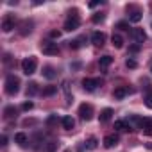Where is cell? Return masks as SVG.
Returning a JSON list of instances; mask_svg holds the SVG:
<instances>
[{
  "instance_id": "1",
  "label": "cell",
  "mask_w": 152,
  "mask_h": 152,
  "mask_svg": "<svg viewBox=\"0 0 152 152\" xmlns=\"http://www.w3.org/2000/svg\"><path fill=\"white\" fill-rule=\"evenodd\" d=\"M20 91V79L16 75H7L6 79V93L7 95H16Z\"/></svg>"
},
{
  "instance_id": "2",
  "label": "cell",
  "mask_w": 152,
  "mask_h": 152,
  "mask_svg": "<svg viewBox=\"0 0 152 152\" xmlns=\"http://www.w3.org/2000/svg\"><path fill=\"white\" fill-rule=\"evenodd\" d=\"M36 68H38V61H36L34 56H29V57H25L22 61V72L25 75H32L36 72Z\"/></svg>"
},
{
  "instance_id": "3",
  "label": "cell",
  "mask_w": 152,
  "mask_h": 152,
  "mask_svg": "<svg viewBox=\"0 0 152 152\" xmlns=\"http://www.w3.org/2000/svg\"><path fill=\"white\" fill-rule=\"evenodd\" d=\"M79 25H81V18H79V15H75V13L72 15V13H70V16L66 18V22H64V27H63V29H64L66 32H72V31H77V29H79Z\"/></svg>"
},
{
  "instance_id": "4",
  "label": "cell",
  "mask_w": 152,
  "mask_h": 152,
  "mask_svg": "<svg viewBox=\"0 0 152 152\" xmlns=\"http://www.w3.org/2000/svg\"><path fill=\"white\" fill-rule=\"evenodd\" d=\"M79 116L84 122H90L93 118V106L91 104H81L79 106Z\"/></svg>"
},
{
  "instance_id": "5",
  "label": "cell",
  "mask_w": 152,
  "mask_h": 152,
  "mask_svg": "<svg viewBox=\"0 0 152 152\" xmlns=\"http://www.w3.org/2000/svg\"><path fill=\"white\" fill-rule=\"evenodd\" d=\"M41 52L47 54V56H57L59 48H57V45L54 41H43L41 43Z\"/></svg>"
},
{
  "instance_id": "6",
  "label": "cell",
  "mask_w": 152,
  "mask_h": 152,
  "mask_svg": "<svg viewBox=\"0 0 152 152\" xmlns=\"http://www.w3.org/2000/svg\"><path fill=\"white\" fill-rule=\"evenodd\" d=\"M100 86V79H90V77H86L84 81H83V88L86 90V91H95L97 88Z\"/></svg>"
},
{
  "instance_id": "7",
  "label": "cell",
  "mask_w": 152,
  "mask_h": 152,
  "mask_svg": "<svg viewBox=\"0 0 152 152\" xmlns=\"http://www.w3.org/2000/svg\"><path fill=\"white\" fill-rule=\"evenodd\" d=\"M15 29V16L13 15H6V18L2 20V31L4 32H11Z\"/></svg>"
},
{
  "instance_id": "8",
  "label": "cell",
  "mask_w": 152,
  "mask_h": 152,
  "mask_svg": "<svg viewBox=\"0 0 152 152\" xmlns=\"http://www.w3.org/2000/svg\"><path fill=\"white\" fill-rule=\"evenodd\" d=\"M91 43L95 45V47H104V43H106V34L104 32H93L91 34Z\"/></svg>"
},
{
  "instance_id": "9",
  "label": "cell",
  "mask_w": 152,
  "mask_h": 152,
  "mask_svg": "<svg viewBox=\"0 0 152 152\" xmlns=\"http://www.w3.org/2000/svg\"><path fill=\"white\" fill-rule=\"evenodd\" d=\"M132 38H134V41L136 43H143L145 39H147V34H145V31L143 29H132Z\"/></svg>"
},
{
  "instance_id": "10",
  "label": "cell",
  "mask_w": 152,
  "mask_h": 152,
  "mask_svg": "<svg viewBox=\"0 0 152 152\" xmlns=\"http://www.w3.org/2000/svg\"><path fill=\"white\" fill-rule=\"evenodd\" d=\"M116 143H118V136H116V134H107V136L104 138V147H106V148H113Z\"/></svg>"
},
{
  "instance_id": "11",
  "label": "cell",
  "mask_w": 152,
  "mask_h": 152,
  "mask_svg": "<svg viewBox=\"0 0 152 152\" xmlns=\"http://www.w3.org/2000/svg\"><path fill=\"white\" fill-rule=\"evenodd\" d=\"M111 63H113V57H111V56H102V57L99 59V66H100V70H104V72L111 66Z\"/></svg>"
},
{
  "instance_id": "12",
  "label": "cell",
  "mask_w": 152,
  "mask_h": 152,
  "mask_svg": "<svg viewBox=\"0 0 152 152\" xmlns=\"http://www.w3.org/2000/svg\"><path fill=\"white\" fill-rule=\"evenodd\" d=\"M125 95H129V88H127V86H118V88L113 91V97H115V99H118V100H120V99H124Z\"/></svg>"
},
{
  "instance_id": "13",
  "label": "cell",
  "mask_w": 152,
  "mask_h": 152,
  "mask_svg": "<svg viewBox=\"0 0 152 152\" xmlns=\"http://www.w3.org/2000/svg\"><path fill=\"white\" fill-rule=\"evenodd\" d=\"M15 141H16L20 147H27L29 138H27V134H23V132H16V134H15Z\"/></svg>"
},
{
  "instance_id": "14",
  "label": "cell",
  "mask_w": 152,
  "mask_h": 152,
  "mask_svg": "<svg viewBox=\"0 0 152 152\" xmlns=\"http://www.w3.org/2000/svg\"><path fill=\"white\" fill-rule=\"evenodd\" d=\"M84 147H86V150H95V148L99 147V140H97L95 136H90V138L84 141Z\"/></svg>"
},
{
  "instance_id": "15",
  "label": "cell",
  "mask_w": 152,
  "mask_h": 152,
  "mask_svg": "<svg viewBox=\"0 0 152 152\" xmlns=\"http://www.w3.org/2000/svg\"><path fill=\"white\" fill-rule=\"evenodd\" d=\"M61 124H63V127H64L66 131H72V129H73V125H75V120H73L72 116H63Z\"/></svg>"
},
{
  "instance_id": "16",
  "label": "cell",
  "mask_w": 152,
  "mask_h": 152,
  "mask_svg": "<svg viewBox=\"0 0 152 152\" xmlns=\"http://www.w3.org/2000/svg\"><path fill=\"white\" fill-rule=\"evenodd\" d=\"M141 129H143V132H145L147 136H152V122H150L148 118H143V122H141Z\"/></svg>"
},
{
  "instance_id": "17",
  "label": "cell",
  "mask_w": 152,
  "mask_h": 152,
  "mask_svg": "<svg viewBox=\"0 0 152 152\" xmlns=\"http://www.w3.org/2000/svg\"><path fill=\"white\" fill-rule=\"evenodd\" d=\"M111 115H113V111L109 109V107H106L102 113H100V116H99V120L102 122V124H106V122H109L111 120Z\"/></svg>"
},
{
  "instance_id": "18",
  "label": "cell",
  "mask_w": 152,
  "mask_h": 152,
  "mask_svg": "<svg viewBox=\"0 0 152 152\" xmlns=\"http://www.w3.org/2000/svg\"><path fill=\"white\" fill-rule=\"evenodd\" d=\"M43 77H45V79H50V81L56 79V72H54L52 66H45V68H43Z\"/></svg>"
},
{
  "instance_id": "19",
  "label": "cell",
  "mask_w": 152,
  "mask_h": 152,
  "mask_svg": "<svg viewBox=\"0 0 152 152\" xmlns=\"http://www.w3.org/2000/svg\"><path fill=\"white\" fill-rule=\"evenodd\" d=\"M111 41H113V47H116V48H122L124 47V38L120 34H113Z\"/></svg>"
},
{
  "instance_id": "20",
  "label": "cell",
  "mask_w": 152,
  "mask_h": 152,
  "mask_svg": "<svg viewBox=\"0 0 152 152\" xmlns=\"http://www.w3.org/2000/svg\"><path fill=\"white\" fill-rule=\"evenodd\" d=\"M115 129H116V131H131L125 120H116V122H115Z\"/></svg>"
},
{
  "instance_id": "21",
  "label": "cell",
  "mask_w": 152,
  "mask_h": 152,
  "mask_svg": "<svg viewBox=\"0 0 152 152\" xmlns=\"http://www.w3.org/2000/svg\"><path fill=\"white\" fill-rule=\"evenodd\" d=\"M129 20H131L132 23H138V22L141 20V13H140V11H136V9L132 7V13L129 15Z\"/></svg>"
},
{
  "instance_id": "22",
  "label": "cell",
  "mask_w": 152,
  "mask_h": 152,
  "mask_svg": "<svg viewBox=\"0 0 152 152\" xmlns=\"http://www.w3.org/2000/svg\"><path fill=\"white\" fill-rule=\"evenodd\" d=\"M31 31H32V22H23V23H22V31H20V34L25 36V34H29Z\"/></svg>"
},
{
  "instance_id": "23",
  "label": "cell",
  "mask_w": 152,
  "mask_h": 152,
  "mask_svg": "<svg viewBox=\"0 0 152 152\" xmlns=\"http://www.w3.org/2000/svg\"><path fill=\"white\" fill-rule=\"evenodd\" d=\"M38 91H39V90H38V84H36V83H31V84L27 86V97H34Z\"/></svg>"
},
{
  "instance_id": "24",
  "label": "cell",
  "mask_w": 152,
  "mask_h": 152,
  "mask_svg": "<svg viewBox=\"0 0 152 152\" xmlns=\"http://www.w3.org/2000/svg\"><path fill=\"white\" fill-rule=\"evenodd\" d=\"M4 116H6V118H13V116H16V109H15L13 106H7V107L4 109Z\"/></svg>"
},
{
  "instance_id": "25",
  "label": "cell",
  "mask_w": 152,
  "mask_h": 152,
  "mask_svg": "<svg viewBox=\"0 0 152 152\" xmlns=\"http://www.w3.org/2000/svg\"><path fill=\"white\" fill-rule=\"evenodd\" d=\"M83 41H84V38H79V39H73V41H70L68 45H70V48H81V45H83Z\"/></svg>"
},
{
  "instance_id": "26",
  "label": "cell",
  "mask_w": 152,
  "mask_h": 152,
  "mask_svg": "<svg viewBox=\"0 0 152 152\" xmlns=\"http://www.w3.org/2000/svg\"><path fill=\"white\" fill-rule=\"evenodd\" d=\"M93 23H102L104 20H106V15H102V13H97V15H93Z\"/></svg>"
},
{
  "instance_id": "27",
  "label": "cell",
  "mask_w": 152,
  "mask_h": 152,
  "mask_svg": "<svg viewBox=\"0 0 152 152\" xmlns=\"http://www.w3.org/2000/svg\"><path fill=\"white\" fill-rule=\"evenodd\" d=\"M145 106H147L148 109H152V91L147 93V97H145Z\"/></svg>"
},
{
  "instance_id": "28",
  "label": "cell",
  "mask_w": 152,
  "mask_h": 152,
  "mask_svg": "<svg viewBox=\"0 0 152 152\" xmlns=\"http://www.w3.org/2000/svg\"><path fill=\"white\" fill-rule=\"evenodd\" d=\"M125 66H127V68H136V66H138V63H136L134 59H131V57H129V59L125 61Z\"/></svg>"
},
{
  "instance_id": "29",
  "label": "cell",
  "mask_w": 152,
  "mask_h": 152,
  "mask_svg": "<svg viewBox=\"0 0 152 152\" xmlns=\"http://www.w3.org/2000/svg\"><path fill=\"white\" fill-rule=\"evenodd\" d=\"M116 27H118L120 31H129V23H125V22H120Z\"/></svg>"
},
{
  "instance_id": "30",
  "label": "cell",
  "mask_w": 152,
  "mask_h": 152,
  "mask_svg": "<svg viewBox=\"0 0 152 152\" xmlns=\"http://www.w3.org/2000/svg\"><path fill=\"white\" fill-rule=\"evenodd\" d=\"M56 93V88L54 86H50V88H47L45 91H43V95H54Z\"/></svg>"
},
{
  "instance_id": "31",
  "label": "cell",
  "mask_w": 152,
  "mask_h": 152,
  "mask_svg": "<svg viewBox=\"0 0 152 152\" xmlns=\"http://www.w3.org/2000/svg\"><path fill=\"white\" fill-rule=\"evenodd\" d=\"M32 106H34L32 102H23V106H22V109H23V111H29V109H32Z\"/></svg>"
},
{
  "instance_id": "32",
  "label": "cell",
  "mask_w": 152,
  "mask_h": 152,
  "mask_svg": "<svg viewBox=\"0 0 152 152\" xmlns=\"http://www.w3.org/2000/svg\"><path fill=\"white\" fill-rule=\"evenodd\" d=\"M56 145H57L56 141H50V143H48V147H47V152H54V148H56Z\"/></svg>"
},
{
  "instance_id": "33",
  "label": "cell",
  "mask_w": 152,
  "mask_h": 152,
  "mask_svg": "<svg viewBox=\"0 0 152 152\" xmlns=\"http://www.w3.org/2000/svg\"><path fill=\"white\" fill-rule=\"evenodd\" d=\"M50 36H52V38H59V36H61V32H59V31H52V32H50Z\"/></svg>"
},
{
  "instance_id": "34",
  "label": "cell",
  "mask_w": 152,
  "mask_h": 152,
  "mask_svg": "<svg viewBox=\"0 0 152 152\" xmlns=\"http://www.w3.org/2000/svg\"><path fill=\"white\" fill-rule=\"evenodd\" d=\"M97 6H100L99 0H95V2H90V7H97Z\"/></svg>"
},
{
  "instance_id": "35",
  "label": "cell",
  "mask_w": 152,
  "mask_h": 152,
  "mask_svg": "<svg viewBox=\"0 0 152 152\" xmlns=\"http://www.w3.org/2000/svg\"><path fill=\"white\" fill-rule=\"evenodd\" d=\"M138 48H140V47H138V45H134V47H131V48H129V52H138Z\"/></svg>"
},
{
  "instance_id": "36",
  "label": "cell",
  "mask_w": 152,
  "mask_h": 152,
  "mask_svg": "<svg viewBox=\"0 0 152 152\" xmlns=\"http://www.w3.org/2000/svg\"><path fill=\"white\" fill-rule=\"evenodd\" d=\"M7 145V138L6 136H2V147H6Z\"/></svg>"
},
{
  "instance_id": "37",
  "label": "cell",
  "mask_w": 152,
  "mask_h": 152,
  "mask_svg": "<svg viewBox=\"0 0 152 152\" xmlns=\"http://www.w3.org/2000/svg\"><path fill=\"white\" fill-rule=\"evenodd\" d=\"M63 152H72V150H70V148H64V150H63Z\"/></svg>"
},
{
  "instance_id": "38",
  "label": "cell",
  "mask_w": 152,
  "mask_h": 152,
  "mask_svg": "<svg viewBox=\"0 0 152 152\" xmlns=\"http://www.w3.org/2000/svg\"><path fill=\"white\" fill-rule=\"evenodd\" d=\"M147 147H148V148H152V143H148V145H147Z\"/></svg>"
},
{
  "instance_id": "39",
  "label": "cell",
  "mask_w": 152,
  "mask_h": 152,
  "mask_svg": "<svg viewBox=\"0 0 152 152\" xmlns=\"http://www.w3.org/2000/svg\"><path fill=\"white\" fill-rule=\"evenodd\" d=\"M150 72H152V68H150Z\"/></svg>"
}]
</instances>
